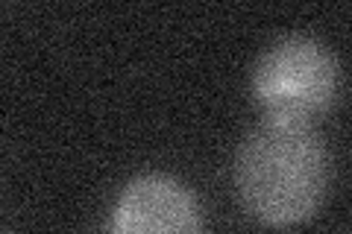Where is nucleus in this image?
<instances>
[{"instance_id": "f257e3e1", "label": "nucleus", "mask_w": 352, "mask_h": 234, "mask_svg": "<svg viewBox=\"0 0 352 234\" xmlns=\"http://www.w3.org/2000/svg\"><path fill=\"white\" fill-rule=\"evenodd\" d=\"M232 182L252 220L291 229L323 208L332 185V155L314 126L264 120L238 147Z\"/></svg>"}, {"instance_id": "f03ea898", "label": "nucleus", "mask_w": 352, "mask_h": 234, "mask_svg": "<svg viewBox=\"0 0 352 234\" xmlns=\"http://www.w3.org/2000/svg\"><path fill=\"white\" fill-rule=\"evenodd\" d=\"M344 73L329 44L311 36L276 38L258 56L250 91L267 120L311 126L335 108Z\"/></svg>"}, {"instance_id": "7ed1b4c3", "label": "nucleus", "mask_w": 352, "mask_h": 234, "mask_svg": "<svg viewBox=\"0 0 352 234\" xmlns=\"http://www.w3.org/2000/svg\"><path fill=\"white\" fill-rule=\"evenodd\" d=\"M106 234H203V208L185 182L144 173L118 194Z\"/></svg>"}]
</instances>
